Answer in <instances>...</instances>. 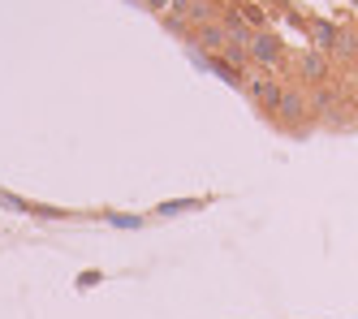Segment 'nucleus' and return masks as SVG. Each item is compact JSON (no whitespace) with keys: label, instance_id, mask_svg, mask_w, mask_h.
Masks as SVG:
<instances>
[{"label":"nucleus","instance_id":"0eeeda50","mask_svg":"<svg viewBox=\"0 0 358 319\" xmlns=\"http://www.w3.org/2000/svg\"><path fill=\"white\" fill-rule=\"evenodd\" d=\"M337 35H341V26H332V22H311V43H315V52H324V57H332Z\"/></svg>","mask_w":358,"mask_h":319},{"label":"nucleus","instance_id":"423d86ee","mask_svg":"<svg viewBox=\"0 0 358 319\" xmlns=\"http://www.w3.org/2000/svg\"><path fill=\"white\" fill-rule=\"evenodd\" d=\"M224 35H229V43L234 48H250V39H255V26L242 17V13H224Z\"/></svg>","mask_w":358,"mask_h":319},{"label":"nucleus","instance_id":"39448f33","mask_svg":"<svg viewBox=\"0 0 358 319\" xmlns=\"http://www.w3.org/2000/svg\"><path fill=\"white\" fill-rule=\"evenodd\" d=\"M194 39H199V48H208L212 57H224V48H229V35H224L220 22H203V26H194Z\"/></svg>","mask_w":358,"mask_h":319},{"label":"nucleus","instance_id":"1a4fd4ad","mask_svg":"<svg viewBox=\"0 0 358 319\" xmlns=\"http://www.w3.org/2000/svg\"><path fill=\"white\" fill-rule=\"evenodd\" d=\"M332 57H341V61L358 57V43H354V31H341V35H337V48H332Z\"/></svg>","mask_w":358,"mask_h":319},{"label":"nucleus","instance_id":"f03ea898","mask_svg":"<svg viewBox=\"0 0 358 319\" xmlns=\"http://www.w3.org/2000/svg\"><path fill=\"white\" fill-rule=\"evenodd\" d=\"M294 65H298V78L306 87H324L328 83V69H332V57H324V52H315V48H306V52H298L294 57Z\"/></svg>","mask_w":358,"mask_h":319},{"label":"nucleus","instance_id":"6e6552de","mask_svg":"<svg viewBox=\"0 0 358 319\" xmlns=\"http://www.w3.org/2000/svg\"><path fill=\"white\" fill-rule=\"evenodd\" d=\"M332 99H337V91H332L328 83H324V87H311V95H306V108H311V113H320V117H324V113L332 108Z\"/></svg>","mask_w":358,"mask_h":319},{"label":"nucleus","instance_id":"9b49d317","mask_svg":"<svg viewBox=\"0 0 358 319\" xmlns=\"http://www.w3.org/2000/svg\"><path fill=\"white\" fill-rule=\"evenodd\" d=\"M354 9H358V0H354Z\"/></svg>","mask_w":358,"mask_h":319},{"label":"nucleus","instance_id":"9d476101","mask_svg":"<svg viewBox=\"0 0 358 319\" xmlns=\"http://www.w3.org/2000/svg\"><path fill=\"white\" fill-rule=\"evenodd\" d=\"M147 9H169V0H143Z\"/></svg>","mask_w":358,"mask_h":319},{"label":"nucleus","instance_id":"f257e3e1","mask_svg":"<svg viewBox=\"0 0 358 319\" xmlns=\"http://www.w3.org/2000/svg\"><path fill=\"white\" fill-rule=\"evenodd\" d=\"M285 57H289V48H285V39H280L276 31H255V39H250V61L259 65V69H280L285 65Z\"/></svg>","mask_w":358,"mask_h":319},{"label":"nucleus","instance_id":"7ed1b4c3","mask_svg":"<svg viewBox=\"0 0 358 319\" xmlns=\"http://www.w3.org/2000/svg\"><path fill=\"white\" fill-rule=\"evenodd\" d=\"M246 91H250V99L259 104L264 113H276L280 95H285V87H280V83H276L272 73H259V78H250V87H246Z\"/></svg>","mask_w":358,"mask_h":319},{"label":"nucleus","instance_id":"20e7f679","mask_svg":"<svg viewBox=\"0 0 358 319\" xmlns=\"http://www.w3.org/2000/svg\"><path fill=\"white\" fill-rule=\"evenodd\" d=\"M306 113H311V108H306V95H302V91H285L272 117H276L280 125H302V121H306Z\"/></svg>","mask_w":358,"mask_h":319}]
</instances>
